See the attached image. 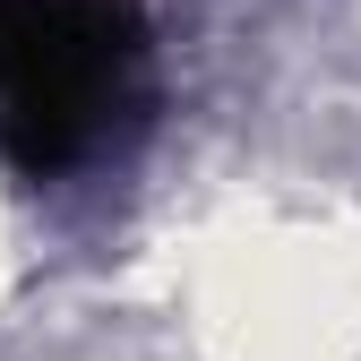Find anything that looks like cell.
Segmentation results:
<instances>
[{
    "label": "cell",
    "mask_w": 361,
    "mask_h": 361,
    "mask_svg": "<svg viewBox=\"0 0 361 361\" xmlns=\"http://www.w3.org/2000/svg\"><path fill=\"white\" fill-rule=\"evenodd\" d=\"M147 26L129 0H0V147L18 172L86 164L138 104Z\"/></svg>",
    "instance_id": "obj_1"
}]
</instances>
